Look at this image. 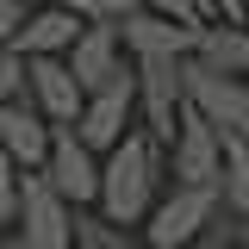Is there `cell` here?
<instances>
[{
  "label": "cell",
  "instance_id": "1",
  "mask_svg": "<svg viewBox=\"0 0 249 249\" xmlns=\"http://www.w3.org/2000/svg\"><path fill=\"white\" fill-rule=\"evenodd\" d=\"M150 193H156V137L124 131L100 162V212L119 218V224H137L150 212Z\"/></svg>",
  "mask_w": 249,
  "mask_h": 249
},
{
  "label": "cell",
  "instance_id": "2",
  "mask_svg": "<svg viewBox=\"0 0 249 249\" xmlns=\"http://www.w3.org/2000/svg\"><path fill=\"white\" fill-rule=\"evenodd\" d=\"M69 199L37 168H19V218L0 231V249H69Z\"/></svg>",
  "mask_w": 249,
  "mask_h": 249
},
{
  "label": "cell",
  "instance_id": "3",
  "mask_svg": "<svg viewBox=\"0 0 249 249\" xmlns=\"http://www.w3.org/2000/svg\"><path fill=\"white\" fill-rule=\"evenodd\" d=\"M181 93L193 112H206L218 124V137H249V88L243 75L206 69L199 56H181Z\"/></svg>",
  "mask_w": 249,
  "mask_h": 249
},
{
  "label": "cell",
  "instance_id": "4",
  "mask_svg": "<svg viewBox=\"0 0 249 249\" xmlns=\"http://www.w3.org/2000/svg\"><path fill=\"white\" fill-rule=\"evenodd\" d=\"M69 69H75L81 93H93V88H112V81H124V75H137V56L124 50V31H119V25L88 19L81 37L69 44Z\"/></svg>",
  "mask_w": 249,
  "mask_h": 249
},
{
  "label": "cell",
  "instance_id": "5",
  "mask_svg": "<svg viewBox=\"0 0 249 249\" xmlns=\"http://www.w3.org/2000/svg\"><path fill=\"white\" fill-rule=\"evenodd\" d=\"M137 106H143V131L156 143H175L181 131V56H137Z\"/></svg>",
  "mask_w": 249,
  "mask_h": 249
},
{
  "label": "cell",
  "instance_id": "6",
  "mask_svg": "<svg viewBox=\"0 0 249 249\" xmlns=\"http://www.w3.org/2000/svg\"><path fill=\"white\" fill-rule=\"evenodd\" d=\"M175 181L181 187H218L224 175V137H218V124L206 112H193L181 106V131H175Z\"/></svg>",
  "mask_w": 249,
  "mask_h": 249
},
{
  "label": "cell",
  "instance_id": "7",
  "mask_svg": "<svg viewBox=\"0 0 249 249\" xmlns=\"http://www.w3.org/2000/svg\"><path fill=\"white\" fill-rule=\"evenodd\" d=\"M37 175L56 187L69 206L100 199V162H93V150L75 137V124H56V131H50V156H44V168H37Z\"/></svg>",
  "mask_w": 249,
  "mask_h": 249
},
{
  "label": "cell",
  "instance_id": "8",
  "mask_svg": "<svg viewBox=\"0 0 249 249\" xmlns=\"http://www.w3.org/2000/svg\"><path fill=\"white\" fill-rule=\"evenodd\" d=\"M131 112H137V75H124L112 88H93L81 100V119H75V137L88 150H112L124 131H131Z\"/></svg>",
  "mask_w": 249,
  "mask_h": 249
},
{
  "label": "cell",
  "instance_id": "9",
  "mask_svg": "<svg viewBox=\"0 0 249 249\" xmlns=\"http://www.w3.org/2000/svg\"><path fill=\"white\" fill-rule=\"evenodd\" d=\"M25 100L50 124H75L88 93H81V81H75L69 56H25Z\"/></svg>",
  "mask_w": 249,
  "mask_h": 249
},
{
  "label": "cell",
  "instance_id": "10",
  "mask_svg": "<svg viewBox=\"0 0 249 249\" xmlns=\"http://www.w3.org/2000/svg\"><path fill=\"white\" fill-rule=\"evenodd\" d=\"M199 25H206V19H168V13H150V6H131L119 19L131 56H193Z\"/></svg>",
  "mask_w": 249,
  "mask_h": 249
},
{
  "label": "cell",
  "instance_id": "11",
  "mask_svg": "<svg viewBox=\"0 0 249 249\" xmlns=\"http://www.w3.org/2000/svg\"><path fill=\"white\" fill-rule=\"evenodd\" d=\"M212 206H218V187H181L175 181V193H168L162 206H150V243L187 249L206 224H212Z\"/></svg>",
  "mask_w": 249,
  "mask_h": 249
},
{
  "label": "cell",
  "instance_id": "12",
  "mask_svg": "<svg viewBox=\"0 0 249 249\" xmlns=\"http://www.w3.org/2000/svg\"><path fill=\"white\" fill-rule=\"evenodd\" d=\"M81 13L75 6H62V0H37V13H25V25L13 37V50L19 56H69V44L81 37Z\"/></svg>",
  "mask_w": 249,
  "mask_h": 249
},
{
  "label": "cell",
  "instance_id": "13",
  "mask_svg": "<svg viewBox=\"0 0 249 249\" xmlns=\"http://www.w3.org/2000/svg\"><path fill=\"white\" fill-rule=\"evenodd\" d=\"M50 131H56V124L44 119L31 100H0V150L13 156L19 168H44V156H50Z\"/></svg>",
  "mask_w": 249,
  "mask_h": 249
},
{
  "label": "cell",
  "instance_id": "14",
  "mask_svg": "<svg viewBox=\"0 0 249 249\" xmlns=\"http://www.w3.org/2000/svg\"><path fill=\"white\" fill-rule=\"evenodd\" d=\"M193 56L206 62V69H224V75H249V31H243V19H224V25L206 19Z\"/></svg>",
  "mask_w": 249,
  "mask_h": 249
},
{
  "label": "cell",
  "instance_id": "15",
  "mask_svg": "<svg viewBox=\"0 0 249 249\" xmlns=\"http://www.w3.org/2000/svg\"><path fill=\"white\" fill-rule=\"evenodd\" d=\"M69 237H75V249H143L137 237H131V224H119V218L106 212H69Z\"/></svg>",
  "mask_w": 249,
  "mask_h": 249
},
{
  "label": "cell",
  "instance_id": "16",
  "mask_svg": "<svg viewBox=\"0 0 249 249\" xmlns=\"http://www.w3.org/2000/svg\"><path fill=\"white\" fill-rule=\"evenodd\" d=\"M218 199L249 218V137H224V175H218Z\"/></svg>",
  "mask_w": 249,
  "mask_h": 249
},
{
  "label": "cell",
  "instance_id": "17",
  "mask_svg": "<svg viewBox=\"0 0 249 249\" xmlns=\"http://www.w3.org/2000/svg\"><path fill=\"white\" fill-rule=\"evenodd\" d=\"M0 100H25V56L13 44L0 50Z\"/></svg>",
  "mask_w": 249,
  "mask_h": 249
},
{
  "label": "cell",
  "instance_id": "18",
  "mask_svg": "<svg viewBox=\"0 0 249 249\" xmlns=\"http://www.w3.org/2000/svg\"><path fill=\"white\" fill-rule=\"evenodd\" d=\"M62 6H75L81 19H106V25H119V19L137 6V0H62Z\"/></svg>",
  "mask_w": 249,
  "mask_h": 249
},
{
  "label": "cell",
  "instance_id": "19",
  "mask_svg": "<svg viewBox=\"0 0 249 249\" xmlns=\"http://www.w3.org/2000/svg\"><path fill=\"white\" fill-rule=\"evenodd\" d=\"M19 25H25V0H0V50L19 37Z\"/></svg>",
  "mask_w": 249,
  "mask_h": 249
},
{
  "label": "cell",
  "instance_id": "20",
  "mask_svg": "<svg viewBox=\"0 0 249 249\" xmlns=\"http://www.w3.org/2000/svg\"><path fill=\"white\" fill-rule=\"evenodd\" d=\"M137 6H150V13H168V19H206L193 0H137Z\"/></svg>",
  "mask_w": 249,
  "mask_h": 249
},
{
  "label": "cell",
  "instance_id": "21",
  "mask_svg": "<svg viewBox=\"0 0 249 249\" xmlns=\"http://www.w3.org/2000/svg\"><path fill=\"white\" fill-rule=\"evenodd\" d=\"M212 13H218V19H243L249 0H212Z\"/></svg>",
  "mask_w": 249,
  "mask_h": 249
},
{
  "label": "cell",
  "instance_id": "22",
  "mask_svg": "<svg viewBox=\"0 0 249 249\" xmlns=\"http://www.w3.org/2000/svg\"><path fill=\"white\" fill-rule=\"evenodd\" d=\"M193 6H199V13H206V19H212V0H193Z\"/></svg>",
  "mask_w": 249,
  "mask_h": 249
},
{
  "label": "cell",
  "instance_id": "23",
  "mask_svg": "<svg viewBox=\"0 0 249 249\" xmlns=\"http://www.w3.org/2000/svg\"><path fill=\"white\" fill-rule=\"evenodd\" d=\"M143 249H175V243H143Z\"/></svg>",
  "mask_w": 249,
  "mask_h": 249
},
{
  "label": "cell",
  "instance_id": "24",
  "mask_svg": "<svg viewBox=\"0 0 249 249\" xmlns=\"http://www.w3.org/2000/svg\"><path fill=\"white\" fill-rule=\"evenodd\" d=\"M25 6H37V0H25Z\"/></svg>",
  "mask_w": 249,
  "mask_h": 249
}]
</instances>
